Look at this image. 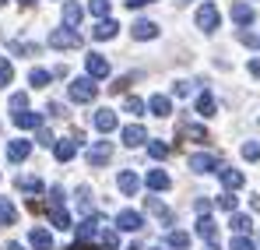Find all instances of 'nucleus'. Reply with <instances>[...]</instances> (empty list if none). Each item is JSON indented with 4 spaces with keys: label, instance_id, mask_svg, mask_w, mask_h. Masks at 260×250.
Segmentation results:
<instances>
[{
    "label": "nucleus",
    "instance_id": "c85d7f7f",
    "mask_svg": "<svg viewBox=\"0 0 260 250\" xmlns=\"http://www.w3.org/2000/svg\"><path fill=\"white\" fill-rule=\"evenodd\" d=\"M166 247H169V250H186V247H190V233H183V229H173V233L166 236Z\"/></svg>",
    "mask_w": 260,
    "mask_h": 250
},
{
    "label": "nucleus",
    "instance_id": "6ab92c4d",
    "mask_svg": "<svg viewBox=\"0 0 260 250\" xmlns=\"http://www.w3.org/2000/svg\"><path fill=\"white\" fill-rule=\"evenodd\" d=\"M193 233H197L201 240L215 243V236H218V226H215V218H211V215H201V218H197V226H193Z\"/></svg>",
    "mask_w": 260,
    "mask_h": 250
},
{
    "label": "nucleus",
    "instance_id": "412c9836",
    "mask_svg": "<svg viewBox=\"0 0 260 250\" xmlns=\"http://www.w3.org/2000/svg\"><path fill=\"white\" fill-rule=\"evenodd\" d=\"M28 243H32L36 250H53V233L43 229V226H36V229L28 233Z\"/></svg>",
    "mask_w": 260,
    "mask_h": 250
},
{
    "label": "nucleus",
    "instance_id": "603ef678",
    "mask_svg": "<svg viewBox=\"0 0 260 250\" xmlns=\"http://www.w3.org/2000/svg\"><path fill=\"white\" fill-rule=\"evenodd\" d=\"M127 250H144V247H141V243H130V247Z\"/></svg>",
    "mask_w": 260,
    "mask_h": 250
},
{
    "label": "nucleus",
    "instance_id": "49530a36",
    "mask_svg": "<svg viewBox=\"0 0 260 250\" xmlns=\"http://www.w3.org/2000/svg\"><path fill=\"white\" fill-rule=\"evenodd\" d=\"M239 39L246 42V46H253V49H260V39L253 36V32H246V29H243V36H239Z\"/></svg>",
    "mask_w": 260,
    "mask_h": 250
},
{
    "label": "nucleus",
    "instance_id": "6e6552de",
    "mask_svg": "<svg viewBox=\"0 0 260 250\" xmlns=\"http://www.w3.org/2000/svg\"><path fill=\"white\" fill-rule=\"evenodd\" d=\"M190 169L193 173H218L221 162H218V155H211V152H197V155H190Z\"/></svg>",
    "mask_w": 260,
    "mask_h": 250
},
{
    "label": "nucleus",
    "instance_id": "37998d69",
    "mask_svg": "<svg viewBox=\"0 0 260 250\" xmlns=\"http://www.w3.org/2000/svg\"><path fill=\"white\" fill-rule=\"evenodd\" d=\"M229 250H257V243H253L250 236H236V240H232V247H229Z\"/></svg>",
    "mask_w": 260,
    "mask_h": 250
},
{
    "label": "nucleus",
    "instance_id": "dca6fc26",
    "mask_svg": "<svg viewBox=\"0 0 260 250\" xmlns=\"http://www.w3.org/2000/svg\"><path fill=\"white\" fill-rule=\"evenodd\" d=\"M14 127H21V130H39V127H43V113L21 109V113H14Z\"/></svg>",
    "mask_w": 260,
    "mask_h": 250
},
{
    "label": "nucleus",
    "instance_id": "39448f33",
    "mask_svg": "<svg viewBox=\"0 0 260 250\" xmlns=\"http://www.w3.org/2000/svg\"><path fill=\"white\" fill-rule=\"evenodd\" d=\"M158 32H162V29H158V21H151V18H137V21L130 25V36H134L137 42L158 39Z\"/></svg>",
    "mask_w": 260,
    "mask_h": 250
},
{
    "label": "nucleus",
    "instance_id": "6e6d98bb",
    "mask_svg": "<svg viewBox=\"0 0 260 250\" xmlns=\"http://www.w3.org/2000/svg\"><path fill=\"white\" fill-rule=\"evenodd\" d=\"M151 250H169V247H151Z\"/></svg>",
    "mask_w": 260,
    "mask_h": 250
},
{
    "label": "nucleus",
    "instance_id": "423d86ee",
    "mask_svg": "<svg viewBox=\"0 0 260 250\" xmlns=\"http://www.w3.org/2000/svg\"><path fill=\"white\" fill-rule=\"evenodd\" d=\"M85 71L91 81H102V78H109V60L102 57V53H88L85 57Z\"/></svg>",
    "mask_w": 260,
    "mask_h": 250
},
{
    "label": "nucleus",
    "instance_id": "9b49d317",
    "mask_svg": "<svg viewBox=\"0 0 260 250\" xmlns=\"http://www.w3.org/2000/svg\"><path fill=\"white\" fill-rule=\"evenodd\" d=\"M253 18H257V11H253L250 4H243V0H236V4H232V21H236L239 29L253 25Z\"/></svg>",
    "mask_w": 260,
    "mask_h": 250
},
{
    "label": "nucleus",
    "instance_id": "de8ad7c7",
    "mask_svg": "<svg viewBox=\"0 0 260 250\" xmlns=\"http://www.w3.org/2000/svg\"><path fill=\"white\" fill-rule=\"evenodd\" d=\"M148 4H155V0H127L130 11H137V7H148Z\"/></svg>",
    "mask_w": 260,
    "mask_h": 250
},
{
    "label": "nucleus",
    "instance_id": "aec40b11",
    "mask_svg": "<svg viewBox=\"0 0 260 250\" xmlns=\"http://www.w3.org/2000/svg\"><path fill=\"white\" fill-rule=\"evenodd\" d=\"M81 18H85V7L74 4V0H67V4H63V25H67V29H78Z\"/></svg>",
    "mask_w": 260,
    "mask_h": 250
},
{
    "label": "nucleus",
    "instance_id": "a18cd8bd",
    "mask_svg": "<svg viewBox=\"0 0 260 250\" xmlns=\"http://www.w3.org/2000/svg\"><path fill=\"white\" fill-rule=\"evenodd\" d=\"M173 92L176 95H190L193 92V81H173Z\"/></svg>",
    "mask_w": 260,
    "mask_h": 250
},
{
    "label": "nucleus",
    "instance_id": "5701e85b",
    "mask_svg": "<svg viewBox=\"0 0 260 250\" xmlns=\"http://www.w3.org/2000/svg\"><path fill=\"white\" fill-rule=\"evenodd\" d=\"M218 176H221V187H225V190H239V187L246 183V176H243L239 169H218Z\"/></svg>",
    "mask_w": 260,
    "mask_h": 250
},
{
    "label": "nucleus",
    "instance_id": "a211bd4d",
    "mask_svg": "<svg viewBox=\"0 0 260 250\" xmlns=\"http://www.w3.org/2000/svg\"><path fill=\"white\" fill-rule=\"evenodd\" d=\"M193 109H197V117H204V120H208V117H215V113H218L215 95H211V92H201V95H197V102H193Z\"/></svg>",
    "mask_w": 260,
    "mask_h": 250
},
{
    "label": "nucleus",
    "instance_id": "1a4fd4ad",
    "mask_svg": "<svg viewBox=\"0 0 260 250\" xmlns=\"http://www.w3.org/2000/svg\"><path fill=\"white\" fill-rule=\"evenodd\" d=\"M141 183H144L148 190H158V194H162V190H169V187H173V176H169L166 169H148V176H144Z\"/></svg>",
    "mask_w": 260,
    "mask_h": 250
},
{
    "label": "nucleus",
    "instance_id": "f3484780",
    "mask_svg": "<svg viewBox=\"0 0 260 250\" xmlns=\"http://www.w3.org/2000/svg\"><path fill=\"white\" fill-rule=\"evenodd\" d=\"M99 222H102V215H85V222L78 226V240H81V243H88V240L99 236Z\"/></svg>",
    "mask_w": 260,
    "mask_h": 250
},
{
    "label": "nucleus",
    "instance_id": "e433bc0d",
    "mask_svg": "<svg viewBox=\"0 0 260 250\" xmlns=\"http://www.w3.org/2000/svg\"><path fill=\"white\" fill-rule=\"evenodd\" d=\"M148 155H151V159H158V162H162V159H166V155H169V145H166V141H148Z\"/></svg>",
    "mask_w": 260,
    "mask_h": 250
},
{
    "label": "nucleus",
    "instance_id": "5fc2aeb1",
    "mask_svg": "<svg viewBox=\"0 0 260 250\" xmlns=\"http://www.w3.org/2000/svg\"><path fill=\"white\" fill-rule=\"evenodd\" d=\"M18 4H25V7H28V4H36V0H18Z\"/></svg>",
    "mask_w": 260,
    "mask_h": 250
},
{
    "label": "nucleus",
    "instance_id": "0eeeda50",
    "mask_svg": "<svg viewBox=\"0 0 260 250\" xmlns=\"http://www.w3.org/2000/svg\"><path fill=\"white\" fill-rule=\"evenodd\" d=\"M141 226H144V215H141V211L123 208L120 215H116V229H120V233H137Z\"/></svg>",
    "mask_w": 260,
    "mask_h": 250
},
{
    "label": "nucleus",
    "instance_id": "58836bf2",
    "mask_svg": "<svg viewBox=\"0 0 260 250\" xmlns=\"http://www.w3.org/2000/svg\"><path fill=\"white\" fill-rule=\"evenodd\" d=\"M243 159L260 162V141H246V145H243Z\"/></svg>",
    "mask_w": 260,
    "mask_h": 250
},
{
    "label": "nucleus",
    "instance_id": "2eb2a0df",
    "mask_svg": "<svg viewBox=\"0 0 260 250\" xmlns=\"http://www.w3.org/2000/svg\"><path fill=\"white\" fill-rule=\"evenodd\" d=\"M116 32H120V21H113V18H99V25L91 29V39L106 42V39H113Z\"/></svg>",
    "mask_w": 260,
    "mask_h": 250
},
{
    "label": "nucleus",
    "instance_id": "8fccbe9b",
    "mask_svg": "<svg viewBox=\"0 0 260 250\" xmlns=\"http://www.w3.org/2000/svg\"><path fill=\"white\" fill-rule=\"evenodd\" d=\"M67 250H95V247H91V243H81V240H78L74 247H67Z\"/></svg>",
    "mask_w": 260,
    "mask_h": 250
},
{
    "label": "nucleus",
    "instance_id": "a19ab883",
    "mask_svg": "<svg viewBox=\"0 0 260 250\" xmlns=\"http://www.w3.org/2000/svg\"><path fill=\"white\" fill-rule=\"evenodd\" d=\"M36 141H39L43 148H53V145H56V137H53V130H46V127H39V130H36Z\"/></svg>",
    "mask_w": 260,
    "mask_h": 250
},
{
    "label": "nucleus",
    "instance_id": "20e7f679",
    "mask_svg": "<svg viewBox=\"0 0 260 250\" xmlns=\"http://www.w3.org/2000/svg\"><path fill=\"white\" fill-rule=\"evenodd\" d=\"M85 159H88V166H106V162L113 159V145H109L106 137H102V141H95V145H88Z\"/></svg>",
    "mask_w": 260,
    "mask_h": 250
},
{
    "label": "nucleus",
    "instance_id": "7ed1b4c3",
    "mask_svg": "<svg viewBox=\"0 0 260 250\" xmlns=\"http://www.w3.org/2000/svg\"><path fill=\"white\" fill-rule=\"evenodd\" d=\"M218 21H221V18H218V7H215V4H201V7H197V29H201L204 36L218 32Z\"/></svg>",
    "mask_w": 260,
    "mask_h": 250
},
{
    "label": "nucleus",
    "instance_id": "c9c22d12",
    "mask_svg": "<svg viewBox=\"0 0 260 250\" xmlns=\"http://www.w3.org/2000/svg\"><path fill=\"white\" fill-rule=\"evenodd\" d=\"M215 205H218V208H221V211H229V215H232V211H236V205H239V198H236L232 190H225V194L218 198Z\"/></svg>",
    "mask_w": 260,
    "mask_h": 250
},
{
    "label": "nucleus",
    "instance_id": "cd10ccee",
    "mask_svg": "<svg viewBox=\"0 0 260 250\" xmlns=\"http://www.w3.org/2000/svg\"><path fill=\"white\" fill-rule=\"evenodd\" d=\"M229 222H232L236 236H246V233L253 229V218H250V215H243V211H232V218H229Z\"/></svg>",
    "mask_w": 260,
    "mask_h": 250
},
{
    "label": "nucleus",
    "instance_id": "c03bdc74",
    "mask_svg": "<svg viewBox=\"0 0 260 250\" xmlns=\"http://www.w3.org/2000/svg\"><path fill=\"white\" fill-rule=\"evenodd\" d=\"M130 81H134V74L120 78V81H113V85H109V92H116V95H120V92H127V88H130Z\"/></svg>",
    "mask_w": 260,
    "mask_h": 250
},
{
    "label": "nucleus",
    "instance_id": "a878e982",
    "mask_svg": "<svg viewBox=\"0 0 260 250\" xmlns=\"http://www.w3.org/2000/svg\"><path fill=\"white\" fill-rule=\"evenodd\" d=\"M179 137H186V141H197V145H204L211 134L204 130V127H197V124H183L179 127Z\"/></svg>",
    "mask_w": 260,
    "mask_h": 250
},
{
    "label": "nucleus",
    "instance_id": "4d7b16f0",
    "mask_svg": "<svg viewBox=\"0 0 260 250\" xmlns=\"http://www.w3.org/2000/svg\"><path fill=\"white\" fill-rule=\"evenodd\" d=\"M179 4H193V0H179Z\"/></svg>",
    "mask_w": 260,
    "mask_h": 250
},
{
    "label": "nucleus",
    "instance_id": "7c9ffc66",
    "mask_svg": "<svg viewBox=\"0 0 260 250\" xmlns=\"http://www.w3.org/2000/svg\"><path fill=\"white\" fill-rule=\"evenodd\" d=\"M11 53H14V57H36L39 46H36V42H25V39H14L11 42Z\"/></svg>",
    "mask_w": 260,
    "mask_h": 250
},
{
    "label": "nucleus",
    "instance_id": "ddd939ff",
    "mask_svg": "<svg viewBox=\"0 0 260 250\" xmlns=\"http://www.w3.org/2000/svg\"><path fill=\"white\" fill-rule=\"evenodd\" d=\"M120 137H123V145H127V148H141V145L148 141V130H144V127H137V124H130V127L120 130Z\"/></svg>",
    "mask_w": 260,
    "mask_h": 250
},
{
    "label": "nucleus",
    "instance_id": "473e14b6",
    "mask_svg": "<svg viewBox=\"0 0 260 250\" xmlns=\"http://www.w3.org/2000/svg\"><path fill=\"white\" fill-rule=\"evenodd\" d=\"M99 243L106 250H120V233L116 229H99Z\"/></svg>",
    "mask_w": 260,
    "mask_h": 250
},
{
    "label": "nucleus",
    "instance_id": "f8f14e48",
    "mask_svg": "<svg viewBox=\"0 0 260 250\" xmlns=\"http://www.w3.org/2000/svg\"><path fill=\"white\" fill-rule=\"evenodd\" d=\"M28 152H32V141H28V137H14V141L7 145V159H11V162H25Z\"/></svg>",
    "mask_w": 260,
    "mask_h": 250
},
{
    "label": "nucleus",
    "instance_id": "79ce46f5",
    "mask_svg": "<svg viewBox=\"0 0 260 250\" xmlns=\"http://www.w3.org/2000/svg\"><path fill=\"white\" fill-rule=\"evenodd\" d=\"M78 205H81V211H85V215H91V190H88V187H81V190H78Z\"/></svg>",
    "mask_w": 260,
    "mask_h": 250
},
{
    "label": "nucleus",
    "instance_id": "13d9d810",
    "mask_svg": "<svg viewBox=\"0 0 260 250\" xmlns=\"http://www.w3.org/2000/svg\"><path fill=\"white\" fill-rule=\"evenodd\" d=\"M4 4H7V0H0V7H4Z\"/></svg>",
    "mask_w": 260,
    "mask_h": 250
},
{
    "label": "nucleus",
    "instance_id": "f03ea898",
    "mask_svg": "<svg viewBox=\"0 0 260 250\" xmlns=\"http://www.w3.org/2000/svg\"><path fill=\"white\" fill-rule=\"evenodd\" d=\"M67 95H71V102H91L95 95H99V85L91 81V78H74L71 81V88H67Z\"/></svg>",
    "mask_w": 260,
    "mask_h": 250
},
{
    "label": "nucleus",
    "instance_id": "b1692460",
    "mask_svg": "<svg viewBox=\"0 0 260 250\" xmlns=\"http://www.w3.org/2000/svg\"><path fill=\"white\" fill-rule=\"evenodd\" d=\"M116 124H120V120H116L113 109H99V113H95V130L109 134V130H116Z\"/></svg>",
    "mask_w": 260,
    "mask_h": 250
},
{
    "label": "nucleus",
    "instance_id": "9d476101",
    "mask_svg": "<svg viewBox=\"0 0 260 250\" xmlns=\"http://www.w3.org/2000/svg\"><path fill=\"white\" fill-rule=\"evenodd\" d=\"M78 148H81V141L63 137V141H56V145H53V155H56V162H71V159L78 155Z\"/></svg>",
    "mask_w": 260,
    "mask_h": 250
},
{
    "label": "nucleus",
    "instance_id": "ea45409f",
    "mask_svg": "<svg viewBox=\"0 0 260 250\" xmlns=\"http://www.w3.org/2000/svg\"><path fill=\"white\" fill-rule=\"evenodd\" d=\"M11 109H14V113L28 109V92H14V95H11Z\"/></svg>",
    "mask_w": 260,
    "mask_h": 250
},
{
    "label": "nucleus",
    "instance_id": "f704fd0d",
    "mask_svg": "<svg viewBox=\"0 0 260 250\" xmlns=\"http://www.w3.org/2000/svg\"><path fill=\"white\" fill-rule=\"evenodd\" d=\"M11 81H14V67H11L7 57H0V88H7Z\"/></svg>",
    "mask_w": 260,
    "mask_h": 250
},
{
    "label": "nucleus",
    "instance_id": "3c124183",
    "mask_svg": "<svg viewBox=\"0 0 260 250\" xmlns=\"http://www.w3.org/2000/svg\"><path fill=\"white\" fill-rule=\"evenodd\" d=\"M4 250H25V247H21V243H7Z\"/></svg>",
    "mask_w": 260,
    "mask_h": 250
},
{
    "label": "nucleus",
    "instance_id": "864d4df0",
    "mask_svg": "<svg viewBox=\"0 0 260 250\" xmlns=\"http://www.w3.org/2000/svg\"><path fill=\"white\" fill-rule=\"evenodd\" d=\"M208 250H221V247H218V243H208Z\"/></svg>",
    "mask_w": 260,
    "mask_h": 250
},
{
    "label": "nucleus",
    "instance_id": "09e8293b",
    "mask_svg": "<svg viewBox=\"0 0 260 250\" xmlns=\"http://www.w3.org/2000/svg\"><path fill=\"white\" fill-rule=\"evenodd\" d=\"M250 74H253V78H260V57H253V60H250Z\"/></svg>",
    "mask_w": 260,
    "mask_h": 250
},
{
    "label": "nucleus",
    "instance_id": "72a5a7b5",
    "mask_svg": "<svg viewBox=\"0 0 260 250\" xmlns=\"http://www.w3.org/2000/svg\"><path fill=\"white\" fill-rule=\"evenodd\" d=\"M144 109H148V102H144V99H137V95H130L127 102H123V113H130V117H141Z\"/></svg>",
    "mask_w": 260,
    "mask_h": 250
},
{
    "label": "nucleus",
    "instance_id": "4468645a",
    "mask_svg": "<svg viewBox=\"0 0 260 250\" xmlns=\"http://www.w3.org/2000/svg\"><path fill=\"white\" fill-rule=\"evenodd\" d=\"M116 187H120V194L134 198V194L141 190V176H137V173H130V169H123V173L116 176Z\"/></svg>",
    "mask_w": 260,
    "mask_h": 250
},
{
    "label": "nucleus",
    "instance_id": "393cba45",
    "mask_svg": "<svg viewBox=\"0 0 260 250\" xmlns=\"http://www.w3.org/2000/svg\"><path fill=\"white\" fill-rule=\"evenodd\" d=\"M148 109H151L155 117H169V113H173V99H169V95H151V99H148Z\"/></svg>",
    "mask_w": 260,
    "mask_h": 250
},
{
    "label": "nucleus",
    "instance_id": "4c0bfd02",
    "mask_svg": "<svg viewBox=\"0 0 260 250\" xmlns=\"http://www.w3.org/2000/svg\"><path fill=\"white\" fill-rule=\"evenodd\" d=\"M109 7H113L109 0H88V11H91L95 18H109Z\"/></svg>",
    "mask_w": 260,
    "mask_h": 250
},
{
    "label": "nucleus",
    "instance_id": "f257e3e1",
    "mask_svg": "<svg viewBox=\"0 0 260 250\" xmlns=\"http://www.w3.org/2000/svg\"><path fill=\"white\" fill-rule=\"evenodd\" d=\"M49 46H53V49H78V46H81V32L60 25V29L49 32Z\"/></svg>",
    "mask_w": 260,
    "mask_h": 250
},
{
    "label": "nucleus",
    "instance_id": "4be33fe9",
    "mask_svg": "<svg viewBox=\"0 0 260 250\" xmlns=\"http://www.w3.org/2000/svg\"><path fill=\"white\" fill-rule=\"evenodd\" d=\"M144 205H148V211H151L155 218H162V226H169V222H173V211L166 208V205H162L155 194H148V198H144Z\"/></svg>",
    "mask_w": 260,
    "mask_h": 250
},
{
    "label": "nucleus",
    "instance_id": "2f4dec72",
    "mask_svg": "<svg viewBox=\"0 0 260 250\" xmlns=\"http://www.w3.org/2000/svg\"><path fill=\"white\" fill-rule=\"evenodd\" d=\"M49 81H53V71H43V67H32V74H28V85H32V88H46Z\"/></svg>",
    "mask_w": 260,
    "mask_h": 250
},
{
    "label": "nucleus",
    "instance_id": "bb28decb",
    "mask_svg": "<svg viewBox=\"0 0 260 250\" xmlns=\"http://www.w3.org/2000/svg\"><path fill=\"white\" fill-rule=\"evenodd\" d=\"M18 190H25L28 198H36V194H43V180L39 176H18Z\"/></svg>",
    "mask_w": 260,
    "mask_h": 250
},
{
    "label": "nucleus",
    "instance_id": "c756f323",
    "mask_svg": "<svg viewBox=\"0 0 260 250\" xmlns=\"http://www.w3.org/2000/svg\"><path fill=\"white\" fill-rule=\"evenodd\" d=\"M14 222H18V208L7 198H0V226H14Z\"/></svg>",
    "mask_w": 260,
    "mask_h": 250
}]
</instances>
